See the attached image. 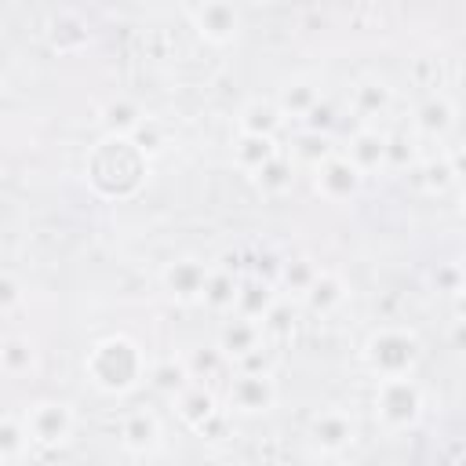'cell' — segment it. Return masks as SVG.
I'll list each match as a JSON object with an SVG mask.
<instances>
[{
  "label": "cell",
  "instance_id": "cell-1",
  "mask_svg": "<svg viewBox=\"0 0 466 466\" xmlns=\"http://www.w3.org/2000/svg\"><path fill=\"white\" fill-rule=\"evenodd\" d=\"M146 368L149 364H146L142 346L127 335H106L84 357V371H87L91 386L102 393H113V397L135 390L146 379Z\"/></svg>",
  "mask_w": 466,
  "mask_h": 466
},
{
  "label": "cell",
  "instance_id": "cell-2",
  "mask_svg": "<svg viewBox=\"0 0 466 466\" xmlns=\"http://www.w3.org/2000/svg\"><path fill=\"white\" fill-rule=\"evenodd\" d=\"M422 357V342L408 328H379L364 342V364L371 375L390 379V375H411Z\"/></svg>",
  "mask_w": 466,
  "mask_h": 466
},
{
  "label": "cell",
  "instance_id": "cell-3",
  "mask_svg": "<svg viewBox=\"0 0 466 466\" xmlns=\"http://www.w3.org/2000/svg\"><path fill=\"white\" fill-rule=\"evenodd\" d=\"M422 408H426V397H422V386L411 375L379 379L375 415H379V422L386 430H411L422 419Z\"/></svg>",
  "mask_w": 466,
  "mask_h": 466
},
{
  "label": "cell",
  "instance_id": "cell-4",
  "mask_svg": "<svg viewBox=\"0 0 466 466\" xmlns=\"http://www.w3.org/2000/svg\"><path fill=\"white\" fill-rule=\"evenodd\" d=\"M22 422H25L29 441H33V444H44V448H58V444H66L69 433H73V411H69V404H62V400H36V404L22 415Z\"/></svg>",
  "mask_w": 466,
  "mask_h": 466
},
{
  "label": "cell",
  "instance_id": "cell-5",
  "mask_svg": "<svg viewBox=\"0 0 466 466\" xmlns=\"http://www.w3.org/2000/svg\"><path fill=\"white\" fill-rule=\"evenodd\" d=\"M360 182H364V175H360L342 153H331V157H324V160L313 167V186H317V193H320L324 200H331V204H342V200L357 197V193H360Z\"/></svg>",
  "mask_w": 466,
  "mask_h": 466
},
{
  "label": "cell",
  "instance_id": "cell-6",
  "mask_svg": "<svg viewBox=\"0 0 466 466\" xmlns=\"http://www.w3.org/2000/svg\"><path fill=\"white\" fill-rule=\"evenodd\" d=\"M277 404V382L269 371H240L229 382V408L240 415H266Z\"/></svg>",
  "mask_w": 466,
  "mask_h": 466
},
{
  "label": "cell",
  "instance_id": "cell-7",
  "mask_svg": "<svg viewBox=\"0 0 466 466\" xmlns=\"http://www.w3.org/2000/svg\"><path fill=\"white\" fill-rule=\"evenodd\" d=\"M208 262L193 258V255H182V258H171L160 273L164 280V291L175 299V302H200V291H204V280H208Z\"/></svg>",
  "mask_w": 466,
  "mask_h": 466
},
{
  "label": "cell",
  "instance_id": "cell-8",
  "mask_svg": "<svg viewBox=\"0 0 466 466\" xmlns=\"http://www.w3.org/2000/svg\"><path fill=\"white\" fill-rule=\"evenodd\" d=\"M193 25L208 44H229L240 33V11L233 0H204L193 11Z\"/></svg>",
  "mask_w": 466,
  "mask_h": 466
},
{
  "label": "cell",
  "instance_id": "cell-9",
  "mask_svg": "<svg viewBox=\"0 0 466 466\" xmlns=\"http://www.w3.org/2000/svg\"><path fill=\"white\" fill-rule=\"evenodd\" d=\"M353 437H357V426H353V419H350L346 411H339V408H328V411L313 415V422H309V441H313V448L324 451V455H339L342 448H350Z\"/></svg>",
  "mask_w": 466,
  "mask_h": 466
},
{
  "label": "cell",
  "instance_id": "cell-10",
  "mask_svg": "<svg viewBox=\"0 0 466 466\" xmlns=\"http://www.w3.org/2000/svg\"><path fill=\"white\" fill-rule=\"evenodd\" d=\"M262 339H266L262 324L251 320V317H240V313L229 317V320L218 328V350H222L226 360H244L248 353H255V350L262 346Z\"/></svg>",
  "mask_w": 466,
  "mask_h": 466
},
{
  "label": "cell",
  "instance_id": "cell-11",
  "mask_svg": "<svg viewBox=\"0 0 466 466\" xmlns=\"http://www.w3.org/2000/svg\"><path fill=\"white\" fill-rule=\"evenodd\" d=\"M346 160L368 175V171H379L386 164V135L375 131V127H360L350 135V146H346Z\"/></svg>",
  "mask_w": 466,
  "mask_h": 466
},
{
  "label": "cell",
  "instance_id": "cell-12",
  "mask_svg": "<svg viewBox=\"0 0 466 466\" xmlns=\"http://www.w3.org/2000/svg\"><path fill=\"white\" fill-rule=\"evenodd\" d=\"M120 444L131 451V455H149L157 444H160V422L153 411L138 408L131 411L124 422H120Z\"/></svg>",
  "mask_w": 466,
  "mask_h": 466
},
{
  "label": "cell",
  "instance_id": "cell-13",
  "mask_svg": "<svg viewBox=\"0 0 466 466\" xmlns=\"http://www.w3.org/2000/svg\"><path fill=\"white\" fill-rule=\"evenodd\" d=\"M390 106H393V91H390L386 80H360V84H353V91H350V109H353L364 124L386 116Z\"/></svg>",
  "mask_w": 466,
  "mask_h": 466
},
{
  "label": "cell",
  "instance_id": "cell-14",
  "mask_svg": "<svg viewBox=\"0 0 466 466\" xmlns=\"http://www.w3.org/2000/svg\"><path fill=\"white\" fill-rule=\"evenodd\" d=\"M302 299H306V309H309V313L328 317V313H335V309L342 306V299H346V280H342L339 273H331V269H317V277H313V284L302 291Z\"/></svg>",
  "mask_w": 466,
  "mask_h": 466
},
{
  "label": "cell",
  "instance_id": "cell-15",
  "mask_svg": "<svg viewBox=\"0 0 466 466\" xmlns=\"http://www.w3.org/2000/svg\"><path fill=\"white\" fill-rule=\"evenodd\" d=\"M451 127H455V106L444 95H430L415 109V131L426 138H444Z\"/></svg>",
  "mask_w": 466,
  "mask_h": 466
},
{
  "label": "cell",
  "instance_id": "cell-16",
  "mask_svg": "<svg viewBox=\"0 0 466 466\" xmlns=\"http://www.w3.org/2000/svg\"><path fill=\"white\" fill-rule=\"evenodd\" d=\"M237 288H240V273L229 269V266H215V269H208L200 302H204L208 309H215V313H226V309H233Z\"/></svg>",
  "mask_w": 466,
  "mask_h": 466
},
{
  "label": "cell",
  "instance_id": "cell-17",
  "mask_svg": "<svg viewBox=\"0 0 466 466\" xmlns=\"http://www.w3.org/2000/svg\"><path fill=\"white\" fill-rule=\"evenodd\" d=\"M277 302V291H273V280H266V277H248V280H240V288H237V299H233V309L240 313V317H251V320H262L266 317V309Z\"/></svg>",
  "mask_w": 466,
  "mask_h": 466
},
{
  "label": "cell",
  "instance_id": "cell-18",
  "mask_svg": "<svg viewBox=\"0 0 466 466\" xmlns=\"http://www.w3.org/2000/svg\"><path fill=\"white\" fill-rule=\"evenodd\" d=\"M237 124H240V135H269V138H277V131L284 127V113L277 109V102L255 98V102H248L240 109Z\"/></svg>",
  "mask_w": 466,
  "mask_h": 466
},
{
  "label": "cell",
  "instance_id": "cell-19",
  "mask_svg": "<svg viewBox=\"0 0 466 466\" xmlns=\"http://www.w3.org/2000/svg\"><path fill=\"white\" fill-rule=\"evenodd\" d=\"M175 408H178V419H182L186 426H193V430H200V426L218 411L211 390H204L200 382H189L182 393H175Z\"/></svg>",
  "mask_w": 466,
  "mask_h": 466
},
{
  "label": "cell",
  "instance_id": "cell-20",
  "mask_svg": "<svg viewBox=\"0 0 466 466\" xmlns=\"http://www.w3.org/2000/svg\"><path fill=\"white\" fill-rule=\"evenodd\" d=\"M251 182H255L266 197H280V193H288L291 182H295V164H291V157H284V153L269 157L258 171H251Z\"/></svg>",
  "mask_w": 466,
  "mask_h": 466
},
{
  "label": "cell",
  "instance_id": "cell-21",
  "mask_svg": "<svg viewBox=\"0 0 466 466\" xmlns=\"http://www.w3.org/2000/svg\"><path fill=\"white\" fill-rule=\"evenodd\" d=\"M280 149H277V142L269 138V135H240L237 138V146H233V164L240 167V171H258L269 157H277Z\"/></svg>",
  "mask_w": 466,
  "mask_h": 466
},
{
  "label": "cell",
  "instance_id": "cell-22",
  "mask_svg": "<svg viewBox=\"0 0 466 466\" xmlns=\"http://www.w3.org/2000/svg\"><path fill=\"white\" fill-rule=\"evenodd\" d=\"M462 175V157L459 149H451V157H437L422 164V189L426 193H448Z\"/></svg>",
  "mask_w": 466,
  "mask_h": 466
},
{
  "label": "cell",
  "instance_id": "cell-23",
  "mask_svg": "<svg viewBox=\"0 0 466 466\" xmlns=\"http://www.w3.org/2000/svg\"><path fill=\"white\" fill-rule=\"evenodd\" d=\"M146 382H149L157 393L175 397V393H182L193 379H189V371H186V364H182V360L167 357V360H157V364H149V368H146Z\"/></svg>",
  "mask_w": 466,
  "mask_h": 466
},
{
  "label": "cell",
  "instance_id": "cell-24",
  "mask_svg": "<svg viewBox=\"0 0 466 466\" xmlns=\"http://www.w3.org/2000/svg\"><path fill=\"white\" fill-rule=\"evenodd\" d=\"M142 116H146V113H142L131 98H109V102L102 106V124H106V131L116 135V138H127Z\"/></svg>",
  "mask_w": 466,
  "mask_h": 466
},
{
  "label": "cell",
  "instance_id": "cell-25",
  "mask_svg": "<svg viewBox=\"0 0 466 466\" xmlns=\"http://www.w3.org/2000/svg\"><path fill=\"white\" fill-rule=\"evenodd\" d=\"M335 149H331V138L324 135V131H309V127H302L295 138H291V164H309V167H317L324 157H331Z\"/></svg>",
  "mask_w": 466,
  "mask_h": 466
},
{
  "label": "cell",
  "instance_id": "cell-26",
  "mask_svg": "<svg viewBox=\"0 0 466 466\" xmlns=\"http://www.w3.org/2000/svg\"><path fill=\"white\" fill-rule=\"evenodd\" d=\"M320 98V91L309 84V80H291V84H284L280 87V98H277V109L284 113V116H306V109L313 106Z\"/></svg>",
  "mask_w": 466,
  "mask_h": 466
},
{
  "label": "cell",
  "instance_id": "cell-27",
  "mask_svg": "<svg viewBox=\"0 0 466 466\" xmlns=\"http://www.w3.org/2000/svg\"><path fill=\"white\" fill-rule=\"evenodd\" d=\"M127 142L149 160V157H157V153H164V146H167V131H164V124L160 120H153V116H142L138 124H135V131L127 135Z\"/></svg>",
  "mask_w": 466,
  "mask_h": 466
},
{
  "label": "cell",
  "instance_id": "cell-28",
  "mask_svg": "<svg viewBox=\"0 0 466 466\" xmlns=\"http://www.w3.org/2000/svg\"><path fill=\"white\" fill-rule=\"evenodd\" d=\"M182 364H186L189 379H193V382H200V379H215V375L222 371L226 357H222V350H218V346H197V350H189V353L182 357Z\"/></svg>",
  "mask_w": 466,
  "mask_h": 466
},
{
  "label": "cell",
  "instance_id": "cell-29",
  "mask_svg": "<svg viewBox=\"0 0 466 466\" xmlns=\"http://www.w3.org/2000/svg\"><path fill=\"white\" fill-rule=\"evenodd\" d=\"M313 277H317V266H313L309 258H288V262H280V269H277V284H280L288 295H302V291L313 284Z\"/></svg>",
  "mask_w": 466,
  "mask_h": 466
},
{
  "label": "cell",
  "instance_id": "cell-30",
  "mask_svg": "<svg viewBox=\"0 0 466 466\" xmlns=\"http://www.w3.org/2000/svg\"><path fill=\"white\" fill-rule=\"evenodd\" d=\"M25 444H29L25 422H22V419H15V415H0V462L22 459Z\"/></svg>",
  "mask_w": 466,
  "mask_h": 466
},
{
  "label": "cell",
  "instance_id": "cell-31",
  "mask_svg": "<svg viewBox=\"0 0 466 466\" xmlns=\"http://www.w3.org/2000/svg\"><path fill=\"white\" fill-rule=\"evenodd\" d=\"M0 368H4L7 375L29 371V368H33V346H29L25 339H7V342H0Z\"/></svg>",
  "mask_w": 466,
  "mask_h": 466
},
{
  "label": "cell",
  "instance_id": "cell-32",
  "mask_svg": "<svg viewBox=\"0 0 466 466\" xmlns=\"http://www.w3.org/2000/svg\"><path fill=\"white\" fill-rule=\"evenodd\" d=\"M433 288H437L441 295L459 299V295H462V266H459V262H441V266L433 269Z\"/></svg>",
  "mask_w": 466,
  "mask_h": 466
},
{
  "label": "cell",
  "instance_id": "cell-33",
  "mask_svg": "<svg viewBox=\"0 0 466 466\" xmlns=\"http://www.w3.org/2000/svg\"><path fill=\"white\" fill-rule=\"evenodd\" d=\"M415 160V146L408 135H386V164L382 167H408Z\"/></svg>",
  "mask_w": 466,
  "mask_h": 466
},
{
  "label": "cell",
  "instance_id": "cell-34",
  "mask_svg": "<svg viewBox=\"0 0 466 466\" xmlns=\"http://www.w3.org/2000/svg\"><path fill=\"white\" fill-rule=\"evenodd\" d=\"M258 324H262V331H266V335H288V331H291V324H295V317H291V306L277 299V302L266 309V317H262Z\"/></svg>",
  "mask_w": 466,
  "mask_h": 466
},
{
  "label": "cell",
  "instance_id": "cell-35",
  "mask_svg": "<svg viewBox=\"0 0 466 466\" xmlns=\"http://www.w3.org/2000/svg\"><path fill=\"white\" fill-rule=\"evenodd\" d=\"M302 127H309V131H331L335 127V106L328 102V98H317L309 109H306V116H302Z\"/></svg>",
  "mask_w": 466,
  "mask_h": 466
},
{
  "label": "cell",
  "instance_id": "cell-36",
  "mask_svg": "<svg viewBox=\"0 0 466 466\" xmlns=\"http://www.w3.org/2000/svg\"><path fill=\"white\" fill-rule=\"evenodd\" d=\"M18 302H22V284L11 273H0V313L15 309Z\"/></svg>",
  "mask_w": 466,
  "mask_h": 466
},
{
  "label": "cell",
  "instance_id": "cell-37",
  "mask_svg": "<svg viewBox=\"0 0 466 466\" xmlns=\"http://www.w3.org/2000/svg\"><path fill=\"white\" fill-rule=\"evenodd\" d=\"M451 346L462 350V320H455V331H451Z\"/></svg>",
  "mask_w": 466,
  "mask_h": 466
},
{
  "label": "cell",
  "instance_id": "cell-38",
  "mask_svg": "<svg viewBox=\"0 0 466 466\" xmlns=\"http://www.w3.org/2000/svg\"><path fill=\"white\" fill-rule=\"evenodd\" d=\"M244 4H273V0H244Z\"/></svg>",
  "mask_w": 466,
  "mask_h": 466
}]
</instances>
